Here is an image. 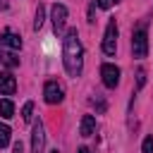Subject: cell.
<instances>
[{"label":"cell","mask_w":153,"mask_h":153,"mask_svg":"<svg viewBox=\"0 0 153 153\" xmlns=\"http://www.w3.org/2000/svg\"><path fill=\"white\" fill-rule=\"evenodd\" d=\"M62 62L69 76H79L84 69V45L79 41L76 29H69L62 38Z\"/></svg>","instance_id":"1"},{"label":"cell","mask_w":153,"mask_h":153,"mask_svg":"<svg viewBox=\"0 0 153 153\" xmlns=\"http://www.w3.org/2000/svg\"><path fill=\"white\" fill-rule=\"evenodd\" d=\"M131 53H134V57H146L148 55V36H146V24H141L136 31H134V36H131Z\"/></svg>","instance_id":"2"},{"label":"cell","mask_w":153,"mask_h":153,"mask_svg":"<svg viewBox=\"0 0 153 153\" xmlns=\"http://www.w3.org/2000/svg\"><path fill=\"white\" fill-rule=\"evenodd\" d=\"M115 50H117V24H115V19H110L105 26V36H103V53L115 55Z\"/></svg>","instance_id":"3"},{"label":"cell","mask_w":153,"mask_h":153,"mask_svg":"<svg viewBox=\"0 0 153 153\" xmlns=\"http://www.w3.org/2000/svg\"><path fill=\"white\" fill-rule=\"evenodd\" d=\"M43 98H45V103L57 105V103H62V98H65V88H62L57 81H45V86H43Z\"/></svg>","instance_id":"4"},{"label":"cell","mask_w":153,"mask_h":153,"mask_svg":"<svg viewBox=\"0 0 153 153\" xmlns=\"http://www.w3.org/2000/svg\"><path fill=\"white\" fill-rule=\"evenodd\" d=\"M100 76H103V84H105L108 88H115V86L120 84V67L105 62V65L100 67Z\"/></svg>","instance_id":"5"},{"label":"cell","mask_w":153,"mask_h":153,"mask_svg":"<svg viewBox=\"0 0 153 153\" xmlns=\"http://www.w3.org/2000/svg\"><path fill=\"white\" fill-rule=\"evenodd\" d=\"M43 146H45V129H43V122L38 120L31 131V153H43Z\"/></svg>","instance_id":"6"},{"label":"cell","mask_w":153,"mask_h":153,"mask_svg":"<svg viewBox=\"0 0 153 153\" xmlns=\"http://www.w3.org/2000/svg\"><path fill=\"white\" fill-rule=\"evenodd\" d=\"M50 19H53L55 31L60 33V31L65 29V22H67V7H65V5H60V2H55V5H53V10H50Z\"/></svg>","instance_id":"7"},{"label":"cell","mask_w":153,"mask_h":153,"mask_svg":"<svg viewBox=\"0 0 153 153\" xmlns=\"http://www.w3.org/2000/svg\"><path fill=\"white\" fill-rule=\"evenodd\" d=\"M14 91H17L14 76H12L10 72H2V74H0V93H2V96H12Z\"/></svg>","instance_id":"8"},{"label":"cell","mask_w":153,"mask_h":153,"mask_svg":"<svg viewBox=\"0 0 153 153\" xmlns=\"http://www.w3.org/2000/svg\"><path fill=\"white\" fill-rule=\"evenodd\" d=\"M0 45H7V48H12V50H19V48H22V38H19L17 33H12V31H5V33L0 36Z\"/></svg>","instance_id":"9"},{"label":"cell","mask_w":153,"mask_h":153,"mask_svg":"<svg viewBox=\"0 0 153 153\" xmlns=\"http://www.w3.org/2000/svg\"><path fill=\"white\" fill-rule=\"evenodd\" d=\"M96 131V117L93 115H84L81 117V124H79V134L81 136H91Z\"/></svg>","instance_id":"10"},{"label":"cell","mask_w":153,"mask_h":153,"mask_svg":"<svg viewBox=\"0 0 153 153\" xmlns=\"http://www.w3.org/2000/svg\"><path fill=\"white\" fill-rule=\"evenodd\" d=\"M12 115H14V103H12L10 98H2V100H0V117L10 120Z\"/></svg>","instance_id":"11"},{"label":"cell","mask_w":153,"mask_h":153,"mask_svg":"<svg viewBox=\"0 0 153 153\" xmlns=\"http://www.w3.org/2000/svg\"><path fill=\"white\" fill-rule=\"evenodd\" d=\"M10 134H12V131H10V127L0 122V148H5V146L10 143Z\"/></svg>","instance_id":"12"},{"label":"cell","mask_w":153,"mask_h":153,"mask_svg":"<svg viewBox=\"0 0 153 153\" xmlns=\"http://www.w3.org/2000/svg\"><path fill=\"white\" fill-rule=\"evenodd\" d=\"M31 117H33V103L29 100V103H24V108H22V120H24V122H31Z\"/></svg>","instance_id":"13"},{"label":"cell","mask_w":153,"mask_h":153,"mask_svg":"<svg viewBox=\"0 0 153 153\" xmlns=\"http://www.w3.org/2000/svg\"><path fill=\"white\" fill-rule=\"evenodd\" d=\"M43 14H45V12H43V5H38V7H36V19H33V29H36V31L43 26V19H45Z\"/></svg>","instance_id":"14"},{"label":"cell","mask_w":153,"mask_h":153,"mask_svg":"<svg viewBox=\"0 0 153 153\" xmlns=\"http://www.w3.org/2000/svg\"><path fill=\"white\" fill-rule=\"evenodd\" d=\"M141 153H153V136H146L141 143Z\"/></svg>","instance_id":"15"},{"label":"cell","mask_w":153,"mask_h":153,"mask_svg":"<svg viewBox=\"0 0 153 153\" xmlns=\"http://www.w3.org/2000/svg\"><path fill=\"white\" fill-rule=\"evenodd\" d=\"M2 62H5L7 67H17V65H19V60H17L14 55H2Z\"/></svg>","instance_id":"16"},{"label":"cell","mask_w":153,"mask_h":153,"mask_svg":"<svg viewBox=\"0 0 153 153\" xmlns=\"http://www.w3.org/2000/svg\"><path fill=\"white\" fill-rule=\"evenodd\" d=\"M143 84H146V72L139 69V72H136V88H141Z\"/></svg>","instance_id":"17"},{"label":"cell","mask_w":153,"mask_h":153,"mask_svg":"<svg viewBox=\"0 0 153 153\" xmlns=\"http://www.w3.org/2000/svg\"><path fill=\"white\" fill-rule=\"evenodd\" d=\"M117 2H120V0H98V7H100V10H110V7L117 5Z\"/></svg>","instance_id":"18"},{"label":"cell","mask_w":153,"mask_h":153,"mask_svg":"<svg viewBox=\"0 0 153 153\" xmlns=\"http://www.w3.org/2000/svg\"><path fill=\"white\" fill-rule=\"evenodd\" d=\"M12 153H22V141H17V143H14V151H12Z\"/></svg>","instance_id":"19"},{"label":"cell","mask_w":153,"mask_h":153,"mask_svg":"<svg viewBox=\"0 0 153 153\" xmlns=\"http://www.w3.org/2000/svg\"><path fill=\"white\" fill-rule=\"evenodd\" d=\"M76 153H91V148H86V146H81V148H79Z\"/></svg>","instance_id":"20"},{"label":"cell","mask_w":153,"mask_h":153,"mask_svg":"<svg viewBox=\"0 0 153 153\" xmlns=\"http://www.w3.org/2000/svg\"><path fill=\"white\" fill-rule=\"evenodd\" d=\"M50 153H60V151H57V148H55V151H50Z\"/></svg>","instance_id":"21"}]
</instances>
